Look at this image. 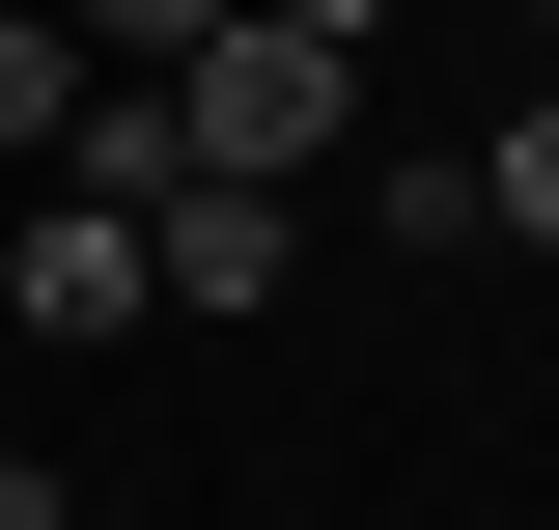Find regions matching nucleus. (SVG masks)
<instances>
[{
    "mask_svg": "<svg viewBox=\"0 0 559 530\" xmlns=\"http://www.w3.org/2000/svg\"><path fill=\"white\" fill-rule=\"evenodd\" d=\"M252 28H336V57H364V28H392V0H252Z\"/></svg>",
    "mask_w": 559,
    "mask_h": 530,
    "instance_id": "0eeeda50",
    "label": "nucleus"
},
{
    "mask_svg": "<svg viewBox=\"0 0 559 530\" xmlns=\"http://www.w3.org/2000/svg\"><path fill=\"white\" fill-rule=\"evenodd\" d=\"M57 28H84V57H197L224 0H57Z\"/></svg>",
    "mask_w": 559,
    "mask_h": 530,
    "instance_id": "423d86ee",
    "label": "nucleus"
},
{
    "mask_svg": "<svg viewBox=\"0 0 559 530\" xmlns=\"http://www.w3.org/2000/svg\"><path fill=\"white\" fill-rule=\"evenodd\" d=\"M0 530H57V447H0Z\"/></svg>",
    "mask_w": 559,
    "mask_h": 530,
    "instance_id": "6e6552de",
    "label": "nucleus"
},
{
    "mask_svg": "<svg viewBox=\"0 0 559 530\" xmlns=\"http://www.w3.org/2000/svg\"><path fill=\"white\" fill-rule=\"evenodd\" d=\"M532 28H559V0H532Z\"/></svg>",
    "mask_w": 559,
    "mask_h": 530,
    "instance_id": "1a4fd4ad",
    "label": "nucleus"
},
{
    "mask_svg": "<svg viewBox=\"0 0 559 530\" xmlns=\"http://www.w3.org/2000/svg\"><path fill=\"white\" fill-rule=\"evenodd\" d=\"M476 224H532V252H559V112H503V140H476Z\"/></svg>",
    "mask_w": 559,
    "mask_h": 530,
    "instance_id": "39448f33",
    "label": "nucleus"
},
{
    "mask_svg": "<svg viewBox=\"0 0 559 530\" xmlns=\"http://www.w3.org/2000/svg\"><path fill=\"white\" fill-rule=\"evenodd\" d=\"M57 112H84V28H57V0H0V168H57Z\"/></svg>",
    "mask_w": 559,
    "mask_h": 530,
    "instance_id": "20e7f679",
    "label": "nucleus"
},
{
    "mask_svg": "<svg viewBox=\"0 0 559 530\" xmlns=\"http://www.w3.org/2000/svg\"><path fill=\"white\" fill-rule=\"evenodd\" d=\"M0 308L57 335V363H112V335H140V196H28V224H0Z\"/></svg>",
    "mask_w": 559,
    "mask_h": 530,
    "instance_id": "7ed1b4c3",
    "label": "nucleus"
},
{
    "mask_svg": "<svg viewBox=\"0 0 559 530\" xmlns=\"http://www.w3.org/2000/svg\"><path fill=\"white\" fill-rule=\"evenodd\" d=\"M280 279H308V196H252V168L140 196V308H280Z\"/></svg>",
    "mask_w": 559,
    "mask_h": 530,
    "instance_id": "f03ea898",
    "label": "nucleus"
},
{
    "mask_svg": "<svg viewBox=\"0 0 559 530\" xmlns=\"http://www.w3.org/2000/svg\"><path fill=\"white\" fill-rule=\"evenodd\" d=\"M140 84H168V168H252V196H308V168L364 140V57L336 28H252V0H224L197 57H140Z\"/></svg>",
    "mask_w": 559,
    "mask_h": 530,
    "instance_id": "f257e3e1",
    "label": "nucleus"
}]
</instances>
